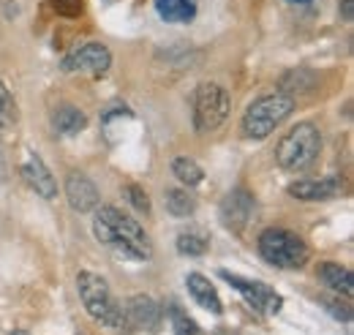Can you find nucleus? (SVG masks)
<instances>
[{
	"mask_svg": "<svg viewBox=\"0 0 354 335\" xmlns=\"http://www.w3.org/2000/svg\"><path fill=\"white\" fill-rule=\"evenodd\" d=\"M93 235L115 248L118 253L129 256L133 262H147L153 256V243L147 237V232L139 226V221L126 215L123 210L112 208H95V218H93Z\"/></svg>",
	"mask_w": 354,
	"mask_h": 335,
	"instance_id": "obj_1",
	"label": "nucleus"
},
{
	"mask_svg": "<svg viewBox=\"0 0 354 335\" xmlns=\"http://www.w3.org/2000/svg\"><path fill=\"white\" fill-rule=\"evenodd\" d=\"M77 289H80V297H82V305L90 316L106 327H126V316H123V305L118 302V297L112 294L106 278L95 275V273H80L77 275Z\"/></svg>",
	"mask_w": 354,
	"mask_h": 335,
	"instance_id": "obj_2",
	"label": "nucleus"
},
{
	"mask_svg": "<svg viewBox=\"0 0 354 335\" xmlns=\"http://www.w3.org/2000/svg\"><path fill=\"white\" fill-rule=\"evenodd\" d=\"M322 153V134L313 123H297L275 147V161L281 169L303 172Z\"/></svg>",
	"mask_w": 354,
	"mask_h": 335,
	"instance_id": "obj_3",
	"label": "nucleus"
},
{
	"mask_svg": "<svg viewBox=\"0 0 354 335\" xmlns=\"http://www.w3.org/2000/svg\"><path fill=\"white\" fill-rule=\"evenodd\" d=\"M292 109H295V98L286 96V93L262 96V98H257L245 109L240 128H243V134L248 139H265V136H270L275 128L292 115Z\"/></svg>",
	"mask_w": 354,
	"mask_h": 335,
	"instance_id": "obj_4",
	"label": "nucleus"
},
{
	"mask_svg": "<svg viewBox=\"0 0 354 335\" xmlns=\"http://www.w3.org/2000/svg\"><path fill=\"white\" fill-rule=\"evenodd\" d=\"M259 253L267 264L281 267V270H297L306 267L308 262V246L300 235L289 232V229H265L259 235Z\"/></svg>",
	"mask_w": 354,
	"mask_h": 335,
	"instance_id": "obj_5",
	"label": "nucleus"
},
{
	"mask_svg": "<svg viewBox=\"0 0 354 335\" xmlns=\"http://www.w3.org/2000/svg\"><path fill=\"white\" fill-rule=\"evenodd\" d=\"M229 109H232V98H229L226 87L216 82H205L196 87V93H194V126H196V131H202V134L216 131L229 118Z\"/></svg>",
	"mask_w": 354,
	"mask_h": 335,
	"instance_id": "obj_6",
	"label": "nucleus"
},
{
	"mask_svg": "<svg viewBox=\"0 0 354 335\" xmlns=\"http://www.w3.org/2000/svg\"><path fill=\"white\" fill-rule=\"evenodd\" d=\"M221 278L232 289H237V292L243 294V300H245L254 311H259V314H265V316L278 314L281 305H283V297L275 292L272 287L262 284V281H251V278H243V275L229 273V270H221Z\"/></svg>",
	"mask_w": 354,
	"mask_h": 335,
	"instance_id": "obj_7",
	"label": "nucleus"
},
{
	"mask_svg": "<svg viewBox=\"0 0 354 335\" xmlns=\"http://www.w3.org/2000/svg\"><path fill=\"white\" fill-rule=\"evenodd\" d=\"M109 66H112V52L104 44H95V42L77 46L63 60V71H68V74H93V77H101V74L109 71Z\"/></svg>",
	"mask_w": 354,
	"mask_h": 335,
	"instance_id": "obj_8",
	"label": "nucleus"
},
{
	"mask_svg": "<svg viewBox=\"0 0 354 335\" xmlns=\"http://www.w3.org/2000/svg\"><path fill=\"white\" fill-rule=\"evenodd\" d=\"M123 316H126V327L142 330V333H156L161 327L164 311H161V305L153 297L133 294V297H129V302L123 305Z\"/></svg>",
	"mask_w": 354,
	"mask_h": 335,
	"instance_id": "obj_9",
	"label": "nucleus"
},
{
	"mask_svg": "<svg viewBox=\"0 0 354 335\" xmlns=\"http://www.w3.org/2000/svg\"><path fill=\"white\" fill-rule=\"evenodd\" d=\"M257 202L245 188H234L223 197L221 202V221L229 232H243L248 226V221L254 218Z\"/></svg>",
	"mask_w": 354,
	"mask_h": 335,
	"instance_id": "obj_10",
	"label": "nucleus"
},
{
	"mask_svg": "<svg viewBox=\"0 0 354 335\" xmlns=\"http://www.w3.org/2000/svg\"><path fill=\"white\" fill-rule=\"evenodd\" d=\"M289 194L303 202H324V199H338L344 194V180L338 174L322 177V180H297L289 185Z\"/></svg>",
	"mask_w": 354,
	"mask_h": 335,
	"instance_id": "obj_11",
	"label": "nucleus"
},
{
	"mask_svg": "<svg viewBox=\"0 0 354 335\" xmlns=\"http://www.w3.org/2000/svg\"><path fill=\"white\" fill-rule=\"evenodd\" d=\"M22 177H25V183H28L39 197H44V199H55V197H57V183H55L52 172L46 169V164L41 161L39 153H33V150L25 153Z\"/></svg>",
	"mask_w": 354,
	"mask_h": 335,
	"instance_id": "obj_12",
	"label": "nucleus"
},
{
	"mask_svg": "<svg viewBox=\"0 0 354 335\" xmlns=\"http://www.w3.org/2000/svg\"><path fill=\"white\" fill-rule=\"evenodd\" d=\"M66 199H68L71 210L90 212V210L98 208V188H95V183L90 180L88 174L71 172L68 180H66Z\"/></svg>",
	"mask_w": 354,
	"mask_h": 335,
	"instance_id": "obj_13",
	"label": "nucleus"
},
{
	"mask_svg": "<svg viewBox=\"0 0 354 335\" xmlns=\"http://www.w3.org/2000/svg\"><path fill=\"white\" fill-rule=\"evenodd\" d=\"M185 287H188V294L194 297V302L202 305L205 311H210V314H221L223 311L218 289H216L202 273H191V275L185 278Z\"/></svg>",
	"mask_w": 354,
	"mask_h": 335,
	"instance_id": "obj_14",
	"label": "nucleus"
},
{
	"mask_svg": "<svg viewBox=\"0 0 354 335\" xmlns=\"http://www.w3.org/2000/svg\"><path fill=\"white\" fill-rule=\"evenodd\" d=\"M319 281L333 289L335 294H344V297H352L354 294V275L349 267H341L335 262H324L319 267Z\"/></svg>",
	"mask_w": 354,
	"mask_h": 335,
	"instance_id": "obj_15",
	"label": "nucleus"
},
{
	"mask_svg": "<svg viewBox=\"0 0 354 335\" xmlns=\"http://www.w3.org/2000/svg\"><path fill=\"white\" fill-rule=\"evenodd\" d=\"M156 11L169 25H188L199 11V0H156Z\"/></svg>",
	"mask_w": 354,
	"mask_h": 335,
	"instance_id": "obj_16",
	"label": "nucleus"
},
{
	"mask_svg": "<svg viewBox=\"0 0 354 335\" xmlns=\"http://www.w3.org/2000/svg\"><path fill=\"white\" fill-rule=\"evenodd\" d=\"M52 126L57 134L63 136H77L80 131H85L88 126V115L80 109V107H71V104H63L52 112Z\"/></svg>",
	"mask_w": 354,
	"mask_h": 335,
	"instance_id": "obj_17",
	"label": "nucleus"
},
{
	"mask_svg": "<svg viewBox=\"0 0 354 335\" xmlns=\"http://www.w3.org/2000/svg\"><path fill=\"white\" fill-rule=\"evenodd\" d=\"M207 248H210V237L202 229H188L177 235V251L185 256H202L207 253Z\"/></svg>",
	"mask_w": 354,
	"mask_h": 335,
	"instance_id": "obj_18",
	"label": "nucleus"
},
{
	"mask_svg": "<svg viewBox=\"0 0 354 335\" xmlns=\"http://www.w3.org/2000/svg\"><path fill=\"white\" fill-rule=\"evenodd\" d=\"M167 210L175 218H188L196 212V199L191 197L188 188H169L167 191Z\"/></svg>",
	"mask_w": 354,
	"mask_h": 335,
	"instance_id": "obj_19",
	"label": "nucleus"
},
{
	"mask_svg": "<svg viewBox=\"0 0 354 335\" xmlns=\"http://www.w3.org/2000/svg\"><path fill=\"white\" fill-rule=\"evenodd\" d=\"M172 172H175V177L185 185V188H194V185H199V183L205 180L202 167H199L194 159H185V156L172 161Z\"/></svg>",
	"mask_w": 354,
	"mask_h": 335,
	"instance_id": "obj_20",
	"label": "nucleus"
},
{
	"mask_svg": "<svg viewBox=\"0 0 354 335\" xmlns=\"http://www.w3.org/2000/svg\"><path fill=\"white\" fill-rule=\"evenodd\" d=\"M313 87V74L306 69H297V71H289L283 80H281V93L292 96V93H308Z\"/></svg>",
	"mask_w": 354,
	"mask_h": 335,
	"instance_id": "obj_21",
	"label": "nucleus"
},
{
	"mask_svg": "<svg viewBox=\"0 0 354 335\" xmlns=\"http://www.w3.org/2000/svg\"><path fill=\"white\" fill-rule=\"evenodd\" d=\"M169 322H172V330H175V335H202V330H199V325L177 305V302H172L169 305Z\"/></svg>",
	"mask_w": 354,
	"mask_h": 335,
	"instance_id": "obj_22",
	"label": "nucleus"
},
{
	"mask_svg": "<svg viewBox=\"0 0 354 335\" xmlns=\"http://www.w3.org/2000/svg\"><path fill=\"white\" fill-rule=\"evenodd\" d=\"M49 6L57 17H66V19H77L85 11V0H49Z\"/></svg>",
	"mask_w": 354,
	"mask_h": 335,
	"instance_id": "obj_23",
	"label": "nucleus"
},
{
	"mask_svg": "<svg viewBox=\"0 0 354 335\" xmlns=\"http://www.w3.org/2000/svg\"><path fill=\"white\" fill-rule=\"evenodd\" d=\"M126 194H129V202L133 205L136 212H150V197H147V191L145 188H139V185H126Z\"/></svg>",
	"mask_w": 354,
	"mask_h": 335,
	"instance_id": "obj_24",
	"label": "nucleus"
},
{
	"mask_svg": "<svg viewBox=\"0 0 354 335\" xmlns=\"http://www.w3.org/2000/svg\"><path fill=\"white\" fill-rule=\"evenodd\" d=\"M11 118H14V101H11V93H8L6 82L0 80V128L11 123Z\"/></svg>",
	"mask_w": 354,
	"mask_h": 335,
	"instance_id": "obj_25",
	"label": "nucleus"
},
{
	"mask_svg": "<svg viewBox=\"0 0 354 335\" xmlns=\"http://www.w3.org/2000/svg\"><path fill=\"white\" fill-rule=\"evenodd\" d=\"M341 14H344V19H346V22H352L354 19V0H341Z\"/></svg>",
	"mask_w": 354,
	"mask_h": 335,
	"instance_id": "obj_26",
	"label": "nucleus"
},
{
	"mask_svg": "<svg viewBox=\"0 0 354 335\" xmlns=\"http://www.w3.org/2000/svg\"><path fill=\"white\" fill-rule=\"evenodd\" d=\"M289 3H310V0H289Z\"/></svg>",
	"mask_w": 354,
	"mask_h": 335,
	"instance_id": "obj_27",
	"label": "nucleus"
},
{
	"mask_svg": "<svg viewBox=\"0 0 354 335\" xmlns=\"http://www.w3.org/2000/svg\"><path fill=\"white\" fill-rule=\"evenodd\" d=\"M11 335H28L25 330H17V333H11Z\"/></svg>",
	"mask_w": 354,
	"mask_h": 335,
	"instance_id": "obj_28",
	"label": "nucleus"
}]
</instances>
